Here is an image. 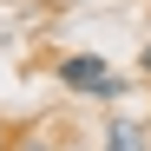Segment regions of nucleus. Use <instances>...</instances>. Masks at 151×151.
Returning a JSON list of instances; mask_svg holds the SVG:
<instances>
[{
    "label": "nucleus",
    "instance_id": "nucleus-1",
    "mask_svg": "<svg viewBox=\"0 0 151 151\" xmlns=\"http://www.w3.org/2000/svg\"><path fill=\"white\" fill-rule=\"evenodd\" d=\"M53 72H59V86H72V92H92V99H125V79H112V72H105V59H92V53H72V59H59Z\"/></svg>",
    "mask_w": 151,
    "mask_h": 151
},
{
    "label": "nucleus",
    "instance_id": "nucleus-2",
    "mask_svg": "<svg viewBox=\"0 0 151 151\" xmlns=\"http://www.w3.org/2000/svg\"><path fill=\"white\" fill-rule=\"evenodd\" d=\"M105 151H145L138 125H112V132H105Z\"/></svg>",
    "mask_w": 151,
    "mask_h": 151
},
{
    "label": "nucleus",
    "instance_id": "nucleus-3",
    "mask_svg": "<svg viewBox=\"0 0 151 151\" xmlns=\"http://www.w3.org/2000/svg\"><path fill=\"white\" fill-rule=\"evenodd\" d=\"M7 138H13V132H7V125H0V151H7Z\"/></svg>",
    "mask_w": 151,
    "mask_h": 151
},
{
    "label": "nucleus",
    "instance_id": "nucleus-4",
    "mask_svg": "<svg viewBox=\"0 0 151 151\" xmlns=\"http://www.w3.org/2000/svg\"><path fill=\"white\" fill-rule=\"evenodd\" d=\"M145 72H151V46H145Z\"/></svg>",
    "mask_w": 151,
    "mask_h": 151
},
{
    "label": "nucleus",
    "instance_id": "nucleus-5",
    "mask_svg": "<svg viewBox=\"0 0 151 151\" xmlns=\"http://www.w3.org/2000/svg\"><path fill=\"white\" fill-rule=\"evenodd\" d=\"M27 151H53V145H27Z\"/></svg>",
    "mask_w": 151,
    "mask_h": 151
}]
</instances>
